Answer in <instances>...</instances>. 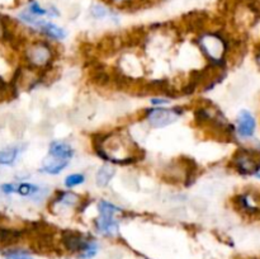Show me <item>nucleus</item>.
I'll use <instances>...</instances> for the list:
<instances>
[{
	"mask_svg": "<svg viewBox=\"0 0 260 259\" xmlns=\"http://www.w3.org/2000/svg\"><path fill=\"white\" fill-rule=\"evenodd\" d=\"M97 154L111 164H130L140 159L138 147L132 137L121 130L94 140Z\"/></svg>",
	"mask_w": 260,
	"mask_h": 259,
	"instance_id": "f257e3e1",
	"label": "nucleus"
},
{
	"mask_svg": "<svg viewBox=\"0 0 260 259\" xmlns=\"http://www.w3.org/2000/svg\"><path fill=\"white\" fill-rule=\"evenodd\" d=\"M56 58V52L52 45L45 40H36L28 42L23 47V60L25 65L40 71H47L51 68Z\"/></svg>",
	"mask_w": 260,
	"mask_h": 259,
	"instance_id": "f03ea898",
	"label": "nucleus"
},
{
	"mask_svg": "<svg viewBox=\"0 0 260 259\" xmlns=\"http://www.w3.org/2000/svg\"><path fill=\"white\" fill-rule=\"evenodd\" d=\"M198 46L212 65L222 66L228 52L226 39L218 32H202L197 40Z\"/></svg>",
	"mask_w": 260,
	"mask_h": 259,
	"instance_id": "7ed1b4c3",
	"label": "nucleus"
},
{
	"mask_svg": "<svg viewBox=\"0 0 260 259\" xmlns=\"http://www.w3.org/2000/svg\"><path fill=\"white\" fill-rule=\"evenodd\" d=\"M122 212V208L113 202L101 199L98 203V217L94 220V229L98 234L106 237H114L119 232V221L117 215Z\"/></svg>",
	"mask_w": 260,
	"mask_h": 259,
	"instance_id": "20e7f679",
	"label": "nucleus"
},
{
	"mask_svg": "<svg viewBox=\"0 0 260 259\" xmlns=\"http://www.w3.org/2000/svg\"><path fill=\"white\" fill-rule=\"evenodd\" d=\"M183 116V108L180 107H152L144 112V120L151 128L159 130L176 122Z\"/></svg>",
	"mask_w": 260,
	"mask_h": 259,
	"instance_id": "39448f33",
	"label": "nucleus"
},
{
	"mask_svg": "<svg viewBox=\"0 0 260 259\" xmlns=\"http://www.w3.org/2000/svg\"><path fill=\"white\" fill-rule=\"evenodd\" d=\"M232 168L242 175L260 173V151L255 149H238L231 159Z\"/></svg>",
	"mask_w": 260,
	"mask_h": 259,
	"instance_id": "423d86ee",
	"label": "nucleus"
},
{
	"mask_svg": "<svg viewBox=\"0 0 260 259\" xmlns=\"http://www.w3.org/2000/svg\"><path fill=\"white\" fill-rule=\"evenodd\" d=\"M82 197L71 189L68 191H59L50 202V207L54 211L55 208L61 210H76L82 206Z\"/></svg>",
	"mask_w": 260,
	"mask_h": 259,
	"instance_id": "0eeeda50",
	"label": "nucleus"
},
{
	"mask_svg": "<svg viewBox=\"0 0 260 259\" xmlns=\"http://www.w3.org/2000/svg\"><path fill=\"white\" fill-rule=\"evenodd\" d=\"M255 128H256V121L252 113L247 109H241L236 117L235 134L240 139H251L255 134Z\"/></svg>",
	"mask_w": 260,
	"mask_h": 259,
	"instance_id": "6e6552de",
	"label": "nucleus"
},
{
	"mask_svg": "<svg viewBox=\"0 0 260 259\" xmlns=\"http://www.w3.org/2000/svg\"><path fill=\"white\" fill-rule=\"evenodd\" d=\"M89 240L90 237H87L84 234L75 230H66L61 235V243L71 253H80Z\"/></svg>",
	"mask_w": 260,
	"mask_h": 259,
	"instance_id": "1a4fd4ad",
	"label": "nucleus"
},
{
	"mask_svg": "<svg viewBox=\"0 0 260 259\" xmlns=\"http://www.w3.org/2000/svg\"><path fill=\"white\" fill-rule=\"evenodd\" d=\"M49 155L56 159L70 160L75 155V149L73 145L64 140H54L49 145Z\"/></svg>",
	"mask_w": 260,
	"mask_h": 259,
	"instance_id": "9d476101",
	"label": "nucleus"
},
{
	"mask_svg": "<svg viewBox=\"0 0 260 259\" xmlns=\"http://www.w3.org/2000/svg\"><path fill=\"white\" fill-rule=\"evenodd\" d=\"M36 30L40 33H42L45 37L54 40V41H64L68 37V32L63 27H60V26L55 25L52 22H46L44 20L40 22V25H38Z\"/></svg>",
	"mask_w": 260,
	"mask_h": 259,
	"instance_id": "9b49d317",
	"label": "nucleus"
},
{
	"mask_svg": "<svg viewBox=\"0 0 260 259\" xmlns=\"http://www.w3.org/2000/svg\"><path fill=\"white\" fill-rule=\"evenodd\" d=\"M70 164V160H65V159H56L50 156V159H46L42 164V166L38 169V172L42 174L47 175H59L60 173L65 170Z\"/></svg>",
	"mask_w": 260,
	"mask_h": 259,
	"instance_id": "f8f14e48",
	"label": "nucleus"
},
{
	"mask_svg": "<svg viewBox=\"0 0 260 259\" xmlns=\"http://www.w3.org/2000/svg\"><path fill=\"white\" fill-rule=\"evenodd\" d=\"M116 175V169L112 164H104L102 165L99 169L95 173V186L98 188H106L108 187V184L111 183V180L113 179V177Z\"/></svg>",
	"mask_w": 260,
	"mask_h": 259,
	"instance_id": "ddd939ff",
	"label": "nucleus"
},
{
	"mask_svg": "<svg viewBox=\"0 0 260 259\" xmlns=\"http://www.w3.org/2000/svg\"><path fill=\"white\" fill-rule=\"evenodd\" d=\"M22 147L16 145V146H9L0 150V165L12 166L17 163L19 155L22 153Z\"/></svg>",
	"mask_w": 260,
	"mask_h": 259,
	"instance_id": "4468645a",
	"label": "nucleus"
},
{
	"mask_svg": "<svg viewBox=\"0 0 260 259\" xmlns=\"http://www.w3.org/2000/svg\"><path fill=\"white\" fill-rule=\"evenodd\" d=\"M90 16L94 18V20H106L107 17H111V20H113L114 22H118L117 20V16L114 13H112L107 7L102 6V4H93L90 7Z\"/></svg>",
	"mask_w": 260,
	"mask_h": 259,
	"instance_id": "2eb2a0df",
	"label": "nucleus"
},
{
	"mask_svg": "<svg viewBox=\"0 0 260 259\" xmlns=\"http://www.w3.org/2000/svg\"><path fill=\"white\" fill-rule=\"evenodd\" d=\"M85 182H87V177L84 173H73L64 179V186L68 189H73L75 187L82 186Z\"/></svg>",
	"mask_w": 260,
	"mask_h": 259,
	"instance_id": "dca6fc26",
	"label": "nucleus"
},
{
	"mask_svg": "<svg viewBox=\"0 0 260 259\" xmlns=\"http://www.w3.org/2000/svg\"><path fill=\"white\" fill-rule=\"evenodd\" d=\"M98 249H99V246H98L97 241L93 239H90L89 241L87 243V245L84 246V249H83V250L78 254V258L79 259H93L95 255H97Z\"/></svg>",
	"mask_w": 260,
	"mask_h": 259,
	"instance_id": "f3484780",
	"label": "nucleus"
},
{
	"mask_svg": "<svg viewBox=\"0 0 260 259\" xmlns=\"http://www.w3.org/2000/svg\"><path fill=\"white\" fill-rule=\"evenodd\" d=\"M3 255L7 259H33L30 253L22 249H7L3 251Z\"/></svg>",
	"mask_w": 260,
	"mask_h": 259,
	"instance_id": "a211bd4d",
	"label": "nucleus"
},
{
	"mask_svg": "<svg viewBox=\"0 0 260 259\" xmlns=\"http://www.w3.org/2000/svg\"><path fill=\"white\" fill-rule=\"evenodd\" d=\"M28 12L33 16L38 17V18H41V17L47 16L49 17V8H44L42 6H40V3L37 2H31V4L28 6Z\"/></svg>",
	"mask_w": 260,
	"mask_h": 259,
	"instance_id": "6ab92c4d",
	"label": "nucleus"
},
{
	"mask_svg": "<svg viewBox=\"0 0 260 259\" xmlns=\"http://www.w3.org/2000/svg\"><path fill=\"white\" fill-rule=\"evenodd\" d=\"M150 103L154 107H166L171 103V99L165 98V97H154L150 99Z\"/></svg>",
	"mask_w": 260,
	"mask_h": 259,
	"instance_id": "aec40b11",
	"label": "nucleus"
},
{
	"mask_svg": "<svg viewBox=\"0 0 260 259\" xmlns=\"http://www.w3.org/2000/svg\"><path fill=\"white\" fill-rule=\"evenodd\" d=\"M0 189L4 194H13L17 191V183H4L0 186Z\"/></svg>",
	"mask_w": 260,
	"mask_h": 259,
	"instance_id": "412c9836",
	"label": "nucleus"
},
{
	"mask_svg": "<svg viewBox=\"0 0 260 259\" xmlns=\"http://www.w3.org/2000/svg\"><path fill=\"white\" fill-rule=\"evenodd\" d=\"M9 92H13V93H14V89L11 87V85L7 84V83L4 82L2 78H0V99H3L4 96H6V94H8Z\"/></svg>",
	"mask_w": 260,
	"mask_h": 259,
	"instance_id": "4be33fe9",
	"label": "nucleus"
},
{
	"mask_svg": "<svg viewBox=\"0 0 260 259\" xmlns=\"http://www.w3.org/2000/svg\"><path fill=\"white\" fill-rule=\"evenodd\" d=\"M256 63H257V65H259V68H260V50H259V51H257V54H256Z\"/></svg>",
	"mask_w": 260,
	"mask_h": 259,
	"instance_id": "5701e85b",
	"label": "nucleus"
},
{
	"mask_svg": "<svg viewBox=\"0 0 260 259\" xmlns=\"http://www.w3.org/2000/svg\"><path fill=\"white\" fill-rule=\"evenodd\" d=\"M256 178H257V179H260V173H257V174H256Z\"/></svg>",
	"mask_w": 260,
	"mask_h": 259,
	"instance_id": "b1692460",
	"label": "nucleus"
}]
</instances>
